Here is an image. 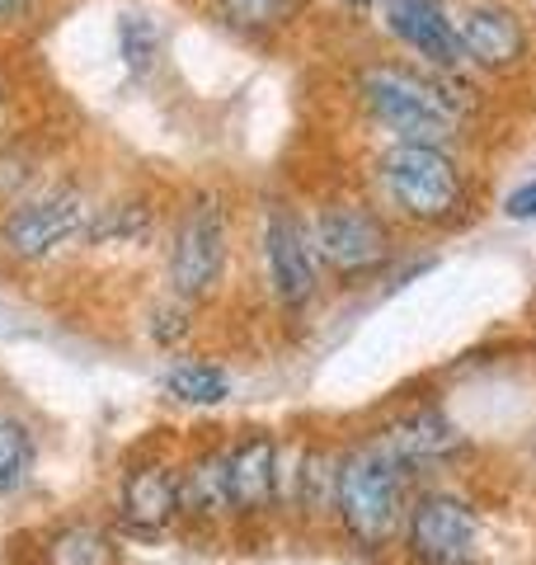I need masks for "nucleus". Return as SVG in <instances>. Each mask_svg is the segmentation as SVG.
I'll return each instance as SVG.
<instances>
[{"mask_svg":"<svg viewBox=\"0 0 536 565\" xmlns=\"http://www.w3.org/2000/svg\"><path fill=\"white\" fill-rule=\"evenodd\" d=\"M334 514L367 552L390 542L405 519V467L386 444L357 448L334 467Z\"/></svg>","mask_w":536,"mask_h":565,"instance_id":"obj_1","label":"nucleus"},{"mask_svg":"<svg viewBox=\"0 0 536 565\" xmlns=\"http://www.w3.org/2000/svg\"><path fill=\"white\" fill-rule=\"evenodd\" d=\"M357 99L400 141H428V147H438L461 122L457 99L442 81H428L419 71L390 66V62H377L357 76Z\"/></svg>","mask_w":536,"mask_h":565,"instance_id":"obj_2","label":"nucleus"},{"mask_svg":"<svg viewBox=\"0 0 536 565\" xmlns=\"http://www.w3.org/2000/svg\"><path fill=\"white\" fill-rule=\"evenodd\" d=\"M89 217H95V199L76 180H43L0 212V250L14 264H47L66 245L85 241Z\"/></svg>","mask_w":536,"mask_h":565,"instance_id":"obj_3","label":"nucleus"},{"mask_svg":"<svg viewBox=\"0 0 536 565\" xmlns=\"http://www.w3.org/2000/svg\"><path fill=\"white\" fill-rule=\"evenodd\" d=\"M377 180L386 203L424 226L452 222L467 203V180H461L457 161L442 147H428V141H396L382 156Z\"/></svg>","mask_w":536,"mask_h":565,"instance_id":"obj_4","label":"nucleus"},{"mask_svg":"<svg viewBox=\"0 0 536 565\" xmlns=\"http://www.w3.org/2000/svg\"><path fill=\"white\" fill-rule=\"evenodd\" d=\"M226 241H231V232H226L222 199H212V193L189 199V207L179 212V222L170 232V259H165L170 292L179 302H203V297L222 282Z\"/></svg>","mask_w":536,"mask_h":565,"instance_id":"obj_5","label":"nucleus"},{"mask_svg":"<svg viewBox=\"0 0 536 565\" xmlns=\"http://www.w3.org/2000/svg\"><path fill=\"white\" fill-rule=\"evenodd\" d=\"M311 245L320 269L334 278H367L390 259V232L386 222L363 203H330L311 222Z\"/></svg>","mask_w":536,"mask_h":565,"instance_id":"obj_6","label":"nucleus"},{"mask_svg":"<svg viewBox=\"0 0 536 565\" xmlns=\"http://www.w3.org/2000/svg\"><path fill=\"white\" fill-rule=\"evenodd\" d=\"M259 245H264V269H268L274 297L282 307H307L315 297V282H320L311 226H301L297 212H288V207H268Z\"/></svg>","mask_w":536,"mask_h":565,"instance_id":"obj_7","label":"nucleus"},{"mask_svg":"<svg viewBox=\"0 0 536 565\" xmlns=\"http://www.w3.org/2000/svg\"><path fill=\"white\" fill-rule=\"evenodd\" d=\"M409 556L419 565H475L480 519L452 494H424L409 509Z\"/></svg>","mask_w":536,"mask_h":565,"instance_id":"obj_8","label":"nucleus"},{"mask_svg":"<svg viewBox=\"0 0 536 565\" xmlns=\"http://www.w3.org/2000/svg\"><path fill=\"white\" fill-rule=\"evenodd\" d=\"M179 519V467L160 462H137L122 471V486H118V523L137 537H160L165 527H174Z\"/></svg>","mask_w":536,"mask_h":565,"instance_id":"obj_9","label":"nucleus"},{"mask_svg":"<svg viewBox=\"0 0 536 565\" xmlns=\"http://www.w3.org/2000/svg\"><path fill=\"white\" fill-rule=\"evenodd\" d=\"M226 462V494H231V514L255 519L268 514L282 494V467H278V444L268 434L240 438L231 452H222Z\"/></svg>","mask_w":536,"mask_h":565,"instance_id":"obj_10","label":"nucleus"},{"mask_svg":"<svg viewBox=\"0 0 536 565\" xmlns=\"http://www.w3.org/2000/svg\"><path fill=\"white\" fill-rule=\"evenodd\" d=\"M386 6V29L390 39L405 43L409 52H419L433 66H457V24L447 20L442 0H382Z\"/></svg>","mask_w":536,"mask_h":565,"instance_id":"obj_11","label":"nucleus"},{"mask_svg":"<svg viewBox=\"0 0 536 565\" xmlns=\"http://www.w3.org/2000/svg\"><path fill=\"white\" fill-rule=\"evenodd\" d=\"M382 444L400 457V467L405 471H415V467H438L447 462V457H457L461 452V434L452 429V419L438 415V411H409L405 419L390 424V434L382 438Z\"/></svg>","mask_w":536,"mask_h":565,"instance_id":"obj_12","label":"nucleus"},{"mask_svg":"<svg viewBox=\"0 0 536 565\" xmlns=\"http://www.w3.org/2000/svg\"><path fill=\"white\" fill-rule=\"evenodd\" d=\"M457 47H461V57H471L475 66L504 71V66H513L517 57H523V24L499 6L471 10L467 20L457 24Z\"/></svg>","mask_w":536,"mask_h":565,"instance_id":"obj_13","label":"nucleus"},{"mask_svg":"<svg viewBox=\"0 0 536 565\" xmlns=\"http://www.w3.org/2000/svg\"><path fill=\"white\" fill-rule=\"evenodd\" d=\"M179 514L212 523L231 514V494H226V462L222 452H207L199 462H189L179 471Z\"/></svg>","mask_w":536,"mask_h":565,"instance_id":"obj_14","label":"nucleus"},{"mask_svg":"<svg viewBox=\"0 0 536 565\" xmlns=\"http://www.w3.org/2000/svg\"><path fill=\"white\" fill-rule=\"evenodd\" d=\"M307 0H212V14L240 39H274L288 29Z\"/></svg>","mask_w":536,"mask_h":565,"instance_id":"obj_15","label":"nucleus"},{"mask_svg":"<svg viewBox=\"0 0 536 565\" xmlns=\"http://www.w3.org/2000/svg\"><path fill=\"white\" fill-rule=\"evenodd\" d=\"M156 232V212L147 203H95L85 245H147Z\"/></svg>","mask_w":536,"mask_h":565,"instance_id":"obj_16","label":"nucleus"},{"mask_svg":"<svg viewBox=\"0 0 536 565\" xmlns=\"http://www.w3.org/2000/svg\"><path fill=\"white\" fill-rule=\"evenodd\" d=\"M47 565H114V537L99 523H66L47 537Z\"/></svg>","mask_w":536,"mask_h":565,"instance_id":"obj_17","label":"nucleus"},{"mask_svg":"<svg viewBox=\"0 0 536 565\" xmlns=\"http://www.w3.org/2000/svg\"><path fill=\"white\" fill-rule=\"evenodd\" d=\"M43 184V151L24 137L0 141V212Z\"/></svg>","mask_w":536,"mask_h":565,"instance_id":"obj_18","label":"nucleus"},{"mask_svg":"<svg viewBox=\"0 0 536 565\" xmlns=\"http://www.w3.org/2000/svg\"><path fill=\"white\" fill-rule=\"evenodd\" d=\"M165 392L174 401H184V405H222L226 392H231V382L217 363H203V359H179L170 363V373H165Z\"/></svg>","mask_w":536,"mask_h":565,"instance_id":"obj_19","label":"nucleus"},{"mask_svg":"<svg viewBox=\"0 0 536 565\" xmlns=\"http://www.w3.org/2000/svg\"><path fill=\"white\" fill-rule=\"evenodd\" d=\"M33 471V434L0 411V494H14Z\"/></svg>","mask_w":536,"mask_h":565,"instance_id":"obj_20","label":"nucleus"},{"mask_svg":"<svg viewBox=\"0 0 536 565\" xmlns=\"http://www.w3.org/2000/svg\"><path fill=\"white\" fill-rule=\"evenodd\" d=\"M160 47H165V39H160V24L151 14H122L118 20V52L132 76H147L160 57Z\"/></svg>","mask_w":536,"mask_h":565,"instance_id":"obj_21","label":"nucleus"},{"mask_svg":"<svg viewBox=\"0 0 536 565\" xmlns=\"http://www.w3.org/2000/svg\"><path fill=\"white\" fill-rule=\"evenodd\" d=\"M508 217H517V222H536V180L508 193Z\"/></svg>","mask_w":536,"mask_h":565,"instance_id":"obj_22","label":"nucleus"},{"mask_svg":"<svg viewBox=\"0 0 536 565\" xmlns=\"http://www.w3.org/2000/svg\"><path fill=\"white\" fill-rule=\"evenodd\" d=\"M33 10H39V0H0V33H6V29H20Z\"/></svg>","mask_w":536,"mask_h":565,"instance_id":"obj_23","label":"nucleus"},{"mask_svg":"<svg viewBox=\"0 0 536 565\" xmlns=\"http://www.w3.org/2000/svg\"><path fill=\"white\" fill-rule=\"evenodd\" d=\"M6 104H10V81H6V71H0V114H6Z\"/></svg>","mask_w":536,"mask_h":565,"instance_id":"obj_24","label":"nucleus"},{"mask_svg":"<svg viewBox=\"0 0 536 565\" xmlns=\"http://www.w3.org/2000/svg\"><path fill=\"white\" fill-rule=\"evenodd\" d=\"M339 6H349V10H367V6H377V0H339Z\"/></svg>","mask_w":536,"mask_h":565,"instance_id":"obj_25","label":"nucleus"}]
</instances>
